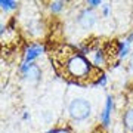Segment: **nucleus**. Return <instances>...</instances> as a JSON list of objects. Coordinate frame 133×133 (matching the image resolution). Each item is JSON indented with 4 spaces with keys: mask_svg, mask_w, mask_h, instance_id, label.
Masks as SVG:
<instances>
[{
    "mask_svg": "<svg viewBox=\"0 0 133 133\" xmlns=\"http://www.w3.org/2000/svg\"><path fill=\"white\" fill-rule=\"evenodd\" d=\"M56 71L64 78H68L74 83H93L95 84L101 74L92 65V62L80 52H74L70 48H61L52 53Z\"/></svg>",
    "mask_w": 133,
    "mask_h": 133,
    "instance_id": "obj_1",
    "label": "nucleus"
},
{
    "mask_svg": "<svg viewBox=\"0 0 133 133\" xmlns=\"http://www.w3.org/2000/svg\"><path fill=\"white\" fill-rule=\"evenodd\" d=\"M92 112L90 102L84 98H76L74 101H71V104L68 107V114L72 120L76 121H83L86 120Z\"/></svg>",
    "mask_w": 133,
    "mask_h": 133,
    "instance_id": "obj_2",
    "label": "nucleus"
},
{
    "mask_svg": "<svg viewBox=\"0 0 133 133\" xmlns=\"http://www.w3.org/2000/svg\"><path fill=\"white\" fill-rule=\"evenodd\" d=\"M76 21L81 28L90 30L92 27L96 24V21H98V15L95 14L93 9H84V10H81L80 14H78V16H77Z\"/></svg>",
    "mask_w": 133,
    "mask_h": 133,
    "instance_id": "obj_3",
    "label": "nucleus"
},
{
    "mask_svg": "<svg viewBox=\"0 0 133 133\" xmlns=\"http://www.w3.org/2000/svg\"><path fill=\"white\" fill-rule=\"evenodd\" d=\"M19 70H21V72H22L24 78L27 81H30V83H36V81L40 80L42 72H40L38 65H36V64H22Z\"/></svg>",
    "mask_w": 133,
    "mask_h": 133,
    "instance_id": "obj_4",
    "label": "nucleus"
},
{
    "mask_svg": "<svg viewBox=\"0 0 133 133\" xmlns=\"http://www.w3.org/2000/svg\"><path fill=\"white\" fill-rule=\"evenodd\" d=\"M123 127L126 133H133V99H129L123 112Z\"/></svg>",
    "mask_w": 133,
    "mask_h": 133,
    "instance_id": "obj_5",
    "label": "nucleus"
},
{
    "mask_svg": "<svg viewBox=\"0 0 133 133\" xmlns=\"http://www.w3.org/2000/svg\"><path fill=\"white\" fill-rule=\"evenodd\" d=\"M44 48L40 44H31L27 50H25V58H24V64H34V61L37 59L40 55L43 53Z\"/></svg>",
    "mask_w": 133,
    "mask_h": 133,
    "instance_id": "obj_6",
    "label": "nucleus"
},
{
    "mask_svg": "<svg viewBox=\"0 0 133 133\" xmlns=\"http://www.w3.org/2000/svg\"><path fill=\"white\" fill-rule=\"evenodd\" d=\"M112 98L111 96H108L107 98V101H105V108L104 111L101 112V123H102V126L104 127H108L109 126V120H111V111H112Z\"/></svg>",
    "mask_w": 133,
    "mask_h": 133,
    "instance_id": "obj_7",
    "label": "nucleus"
},
{
    "mask_svg": "<svg viewBox=\"0 0 133 133\" xmlns=\"http://www.w3.org/2000/svg\"><path fill=\"white\" fill-rule=\"evenodd\" d=\"M117 50H118V59H124L130 52V44L126 40L124 42H118L117 43Z\"/></svg>",
    "mask_w": 133,
    "mask_h": 133,
    "instance_id": "obj_8",
    "label": "nucleus"
},
{
    "mask_svg": "<svg viewBox=\"0 0 133 133\" xmlns=\"http://www.w3.org/2000/svg\"><path fill=\"white\" fill-rule=\"evenodd\" d=\"M0 6H2V9L6 10V12H9V10H15L18 8V3L14 2V0H2L0 2Z\"/></svg>",
    "mask_w": 133,
    "mask_h": 133,
    "instance_id": "obj_9",
    "label": "nucleus"
},
{
    "mask_svg": "<svg viewBox=\"0 0 133 133\" xmlns=\"http://www.w3.org/2000/svg\"><path fill=\"white\" fill-rule=\"evenodd\" d=\"M64 2H53V3H50V10H52L53 14H59L62 9H64Z\"/></svg>",
    "mask_w": 133,
    "mask_h": 133,
    "instance_id": "obj_10",
    "label": "nucleus"
},
{
    "mask_svg": "<svg viewBox=\"0 0 133 133\" xmlns=\"http://www.w3.org/2000/svg\"><path fill=\"white\" fill-rule=\"evenodd\" d=\"M107 81H108L107 76H104V74H102V76H101L99 78H98V81H96L95 84H98V86H105V84H107Z\"/></svg>",
    "mask_w": 133,
    "mask_h": 133,
    "instance_id": "obj_11",
    "label": "nucleus"
},
{
    "mask_svg": "<svg viewBox=\"0 0 133 133\" xmlns=\"http://www.w3.org/2000/svg\"><path fill=\"white\" fill-rule=\"evenodd\" d=\"M87 5L93 9V8H98V6L102 5V2H101V0H89V2H87Z\"/></svg>",
    "mask_w": 133,
    "mask_h": 133,
    "instance_id": "obj_12",
    "label": "nucleus"
},
{
    "mask_svg": "<svg viewBox=\"0 0 133 133\" xmlns=\"http://www.w3.org/2000/svg\"><path fill=\"white\" fill-rule=\"evenodd\" d=\"M108 14H109V5H104L102 6V15L108 16Z\"/></svg>",
    "mask_w": 133,
    "mask_h": 133,
    "instance_id": "obj_13",
    "label": "nucleus"
},
{
    "mask_svg": "<svg viewBox=\"0 0 133 133\" xmlns=\"http://www.w3.org/2000/svg\"><path fill=\"white\" fill-rule=\"evenodd\" d=\"M55 133H70V130H66V129H55Z\"/></svg>",
    "mask_w": 133,
    "mask_h": 133,
    "instance_id": "obj_14",
    "label": "nucleus"
},
{
    "mask_svg": "<svg viewBox=\"0 0 133 133\" xmlns=\"http://www.w3.org/2000/svg\"><path fill=\"white\" fill-rule=\"evenodd\" d=\"M129 68H130V71H133V53L130 56V61H129Z\"/></svg>",
    "mask_w": 133,
    "mask_h": 133,
    "instance_id": "obj_15",
    "label": "nucleus"
},
{
    "mask_svg": "<svg viewBox=\"0 0 133 133\" xmlns=\"http://www.w3.org/2000/svg\"><path fill=\"white\" fill-rule=\"evenodd\" d=\"M126 42H127V43H129V44H132V43H133V33H132V34H130V36H129V37H127V38H126Z\"/></svg>",
    "mask_w": 133,
    "mask_h": 133,
    "instance_id": "obj_16",
    "label": "nucleus"
}]
</instances>
